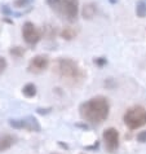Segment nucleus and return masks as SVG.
Masks as SVG:
<instances>
[{"label": "nucleus", "mask_w": 146, "mask_h": 154, "mask_svg": "<svg viewBox=\"0 0 146 154\" xmlns=\"http://www.w3.org/2000/svg\"><path fill=\"white\" fill-rule=\"evenodd\" d=\"M9 126L16 128V130H26L29 132H40L41 126L39 121L32 117V115H27L25 118H14L9 119Z\"/></svg>", "instance_id": "nucleus-5"}, {"label": "nucleus", "mask_w": 146, "mask_h": 154, "mask_svg": "<svg viewBox=\"0 0 146 154\" xmlns=\"http://www.w3.org/2000/svg\"><path fill=\"white\" fill-rule=\"evenodd\" d=\"M9 53L12 54L13 57H22L25 54V48H22V47H12V48L9 49Z\"/></svg>", "instance_id": "nucleus-15"}, {"label": "nucleus", "mask_w": 146, "mask_h": 154, "mask_svg": "<svg viewBox=\"0 0 146 154\" xmlns=\"http://www.w3.org/2000/svg\"><path fill=\"white\" fill-rule=\"evenodd\" d=\"M50 9L54 11L61 18L74 22L79 13V0H47Z\"/></svg>", "instance_id": "nucleus-3"}, {"label": "nucleus", "mask_w": 146, "mask_h": 154, "mask_svg": "<svg viewBox=\"0 0 146 154\" xmlns=\"http://www.w3.org/2000/svg\"><path fill=\"white\" fill-rule=\"evenodd\" d=\"M49 66V57L47 54H36L35 57H32L29 62L27 70L34 74H40V72L45 71Z\"/></svg>", "instance_id": "nucleus-8"}, {"label": "nucleus", "mask_w": 146, "mask_h": 154, "mask_svg": "<svg viewBox=\"0 0 146 154\" xmlns=\"http://www.w3.org/2000/svg\"><path fill=\"white\" fill-rule=\"evenodd\" d=\"M110 114V102L105 96H94L81 102L79 106V115L84 122L92 126L104 123Z\"/></svg>", "instance_id": "nucleus-1"}, {"label": "nucleus", "mask_w": 146, "mask_h": 154, "mask_svg": "<svg viewBox=\"0 0 146 154\" xmlns=\"http://www.w3.org/2000/svg\"><path fill=\"white\" fill-rule=\"evenodd\" d=\"M78 127H81V128H88V126L87 125H76Z\"/></svg>", "instance_id": "nucleus-23"}, {"label": "nucleus", "mask_w": 146, "mask_h": 154, "mask_svg": "<svg viewBox=\"0 0 146 154\" xmlns=\"http://www.w3.org/2000/svg\"><path fill=\"white\" fill-rule=\"evenodd\" d=\"M93 62L96 63L97 66L102 67L104 65H106V63H107V60H106L105 57H97V58H94V60H93Z\"/></svg>", "instance_id": "nucleus-18"}, {"label": "nucleus", "mask_w": 146, "mask_h": 154, "mask_svg": "<svg viewBox=\"0 0 146 154\" xmlns=\"http://www.w3.org/2000/svg\"><path fill=\"white\" fill-rule=\"evenodd\" d=\"M98 146H100V143L96 141V143L93 145H91V146H85V150H96V149H98Z\"/></svg>", "instance_id": "nucleus-21"}, {"label": "nucleus", "mask_w": 146, "mask_h": 154, "mask_svg": "<svg viewBox=\"0 0 146 154\" xmlns=\"http://www.w3.org/2000/svg\"><path fill=\"white\" fill-rule=\"evenodd\" d=\"M30 9L27 11H23V12H18V13H16V12H13L12 9H9V7L8 5H2V13L5 14V16H13V17H21L23 16L25 13H29Z\"/></svg>", "instance_id": "nucleus-14"}, {"label": "nucleus", "mask_w": 146, "mask_h": 154, "mask_svg": "<svg viewBox=\"0 0 146 154\" xmlns=\"http://www.w3.org/2000/svg\"><path fill=\"white\" fill-rule=\"evenodd\" d=\"M97 12V5L94 3H88L85 4L83 8V12H81V16H83L84 20H92L94 14Z\"/></svg>", "instance_id": "nucleus-10"}, {"label": "nucleus", "mask_w": 146, "mask_h": 154, "mask_svg": "<svg viewBox=\"0 0 146 154\" xmlns=\"http://www.w3.org/2000/svg\"><path fill=\"white\" fill-rule=\"evenodd\" d=\"M50 112H52V108H45V109H43V108H38V109H36V113H38V114H41V115L49 114Z\"/></svg>", "instance_id": "nucleus-20"}, {"label": "nucleus", "mask_w": 146, "mask_h": 154, "mask_svg": "<svg viewBox=\"0 0 146 154\" xmlns=\"http://www.w3.org/2000/svg\"><path fill=\"white\" fill-rule=\"evenodd\" d=\"M136 14L140 18H145L146 17V3L144 0H138L136 3Z\"/></svg>", "instance_id": "nucleus-13"}, {"label": "nucleus", "mask_w": 146, "mask_h": 154, "mask_svg": "<svg viewBox=\"0 0 146 154\" xmlns=\"http://www.w3.org/2000/svg\"><path fill=\"white\" fill-rule=\"evenodd\" d=\"M53 69L59 78L70 83H79L85 78V72L79 66V63L68 57L57 58Z\"/></svg>", "instance_id": "nucleus-2"}, {"label": "nucleus", "mask_w": 146, "mask_h": 154, "mask_svg": "<svg viewBox=\"0 0 146 154\" xmlns=\"http://www.w3.org/2000/svg\"><path fill=\"white\" fill-rule=\"evenodd\" d=\"M137 141L141 144H145L146 143V131H141L137 134Z\"/></svg>", "instance_id": "nucleus-19"}, {"label": "nucleus", "mask_w": 146, "mask_h": 154, "mask_svg": "<svg viewBox=\"0 0 146 154\" xmlns=\"http://www.w3.org/2000/svg\"><path fill=\"white\" fill-rule=\"evenodd\" d=\"M32 3H34V0H14L13 5L16 8H26L31 5Z\"/></svg>", "instance_id": "nucleus-16"}, {"label": "nucleus", "mask_w": 146, "mask_h": 154, "mask_svg": "<svg viewBox=\"0 0 146 154\" xmlns=\"http://www.w3.org/2000/svg\"><path fill=\"white\" fill-rule=\"evenodd\" d=\"M58 145L61 148H63V149H68V145L67 144H63V143H61V141H58Z\"/></svg>", "instance_id": "nucleus-22"}, {"label": "nucleus", "mask_w": 146, "mask_h": 154, "mask_svg": "<svg viewBox=\"0 0 146 154\" xmlns=\"http://www.w3.org/2000/svg\"><path fill=\"white\" fill-rule=\"evenodd\" d=\"M102 140H104L105 148L109 153H115L119 149V132L117 128L109 127L102 132Z\"/></svg>", "instance_id": "nucleus-7"}, {"label": "nucleus", "mask_w": 146, "mask_h": 154, "mask_svg": "<svg viewBox=\"0 0 146 154\" xmlns=\"http://www.w3.org/2000/svg\"><path fill=\"white\" fill-rule=\"evenodd\" d=\"M16 143H17V137L14 135H11V134L0 135V153L11 149Z\"/></svg>", "instance_id": "nucleus-9"}, {"label": "nucleus", "mask_w": 146, "mask_h": 154, "mask_svg": "<svg viewBox=\"0 0 146 154\" xmlns=\"http://www.w3.org/2000/svg\"><path fill=\"white\" fill-rule=\"evenodd\" d=\"M22 38H23V40L26 42V44L34 47L40 42L41 32L32 22L27 21V22H25L23 26H22Z\"/></svg>", "instance_id": "nucleus-6"}, {"label": "nucleus", "mask_w": 146, "mask_h": 154, "mask_svg": "<svg viewBox=\"0 0 146 154\" xmlns=\"http://www.w3.org/2000/svg\"><path fill=\"white\" fill-rule=\"evenodd\" d=\"M61 38H63L65 40H72L74 38L78 35V31L74 29V27H70V26H66L62 29V31L59 32Z\"/></svg>", "instance_id": "nucleus-11"}, {"label": "nucleus", "mask_w": 146, "mask_h": 154, "mask_svg": "<svg viewBox=\"0 0 146 154\" xmlns=\"http://www.w3.org/2000/svg\"><path fill=\"white\" fill-rule=\"evenodd\" d=\"M80 154H85V153H80Z\"/></svg>", "instance_id": "nucleus-25"}, {"label": "nucleus", "mask_w": 146, "mask_h": 154, "mask_svg": "<svg viewBox=\"0 0 146 154\" xmlns=\"http://www.w3.org/2000/svg\"><path fill=\"white\" fill-rule=\"evenodd\" d=\"M8 67V62L7 60L4 58L3 56H0V76H2L4 74V71H5V69Z\"/></svg>", "instance_id": "nucleus-17"}, {"label": "nucleus", "mask_w": 146, "mask_h": 154, "mask_svg": "<svg viewBox=\"0 0 146 154\" xmlns=\"http://www.w3.org/2000/svg\"><path fill=\"white\" fill-rule=\"evenodd\" d=\"M36 85L34 84V83H27V84H25L23 85V88H22V93H23V96H26L27 98H31L34 96H36Z\"/></svg>", "instance_id": "nucleus-12"}, {"label": "nucleus", "mask_w": 146, "mask_h": 154, "mask_svg": "<svg viewBox=\"0 0 146 154\" xmlns=\"http://www.w3.org/2000/svg\"><path fill=\"white\" fill-rule=\"evenodd\" d=\"M53 154H59V153H53Z\"/></svg>", "instance_id": "nucleus-24"}, {"label": "nucleus", "mask_w": 146, "mask_h": 154, "mask_svg": "<svg viewBox=\"0 0 146 154\" xmlns=\"http://www.w3.org/2000/svg\"><path fill=\"white\" fill-rule=\"evenodd\" d=\"M123 121L129 130H137L146 125V109L140 105L131 106L126 110Z\"/></svg>", "instance_id": "nucleus-4"}]
</instances>
